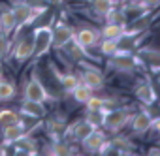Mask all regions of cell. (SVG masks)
<instances>
[{"mask_svg": "<svg viewBox=\"0 0 160 156\" xmlns=\"http://www.w3.org/2000/svg\"><path fill=\"white\" fill-rule=\"evenodd\" d=\"M141 64H143V62L139 60V56L134 55V53L128 51V49H119V51H115L113 55L108 56V62H106L108 70H113V71H117V73L134 71V70H138Z\"/></svg>", "mask_w": 160, "mask_h": 156, "instance_id": "cell-1", "label": "cell"}, {"mask_svg": "<svg viewBox=\"0 0 160 156\" xmlns=\"http://www.w3.org/2000/svg\"><path fill=\"white\" fill-rule=\"evenodd\" d=\"M132 113L126 107H113L109 111L104 113V120H102V128H106L111 134H119L124 126H128Z\"/></svg>", "mask_w": 160, "mask_h": 156, "instance_id": "cell-2", "label": "cell"}, {"mask_svg": "<svg viewBox=\"0 0 160 156\" xmlns=\"http://www.w3.org/2000/svg\"><path fill=\"white\" fill-rule=\"evenodd\" d=\"M12 12L15 15V21H17V30L30 25L34 19H38L42 13H45V8H34L30 6L28 2H15L12 6Z\"/></svg>", "mask_w": 160, "mask_h": 156, "instance_id": "cell-3", "label": "cell"}, {"mask_svg": "<svg viewBox=\"0 0 160 156\" xmlns=\"http://www.w3.org/2000/svg\"><path fill=\"white\" fill-rule=\"evenodd\" d=\"M32 41H34V55L32 58H42L51 51V27H36L32 32Z\"/></svg>", "mask_w": 160, "mask_h": 156, "instance_id": "cell-4", "label": "cell"}, {"mask_svg": "<svg viewBox=\"0 0 160 156\" xmlns=\"http://www.w3.org/2000/svg\"><path fill=\"white\" fill-rule=\"evenodd\" d=\"M73 27L64 21H58L55 27H51V49H62L73 38Z\"/></svg>", "mask_w": 160, "mask_h": 156, "instance_id": "cell-5", "label": "cell"}, {"mask_svg": "<svg viewBox=\"0 0 160 156\" xmlns=\"http://www.w3.org/2000/svg\"><path fill=\"white\" fill-rule=\"evenodd\" d=\"M128 124H130V128H132L136 134H145V132H149V130H158V128H160V122H158V120H152L145 109H143V111H138V113H132Z\"/></svg>", "mask_w": 160, "mask_h": 156, "instance_id": "cell-6", "label": "cell"}, {"mask_svg": "<svg viewBox=\"0 0 160 156\" xmlns=\"http://www.w3.org/2000/svg\"><path fill=\"white\" fill-rule=\"evenodd\" d=\"M25 100H32V102H47V100H49L47 89H45V85L38 79L36 73L30 75L28 83L25 85Z\"/></svg>", "mask_w": 160, "mask_h": 156, "instance_id": "cell-7", "label": "cell"}, {"mask_svg": "<svg viewBox=\"0 0 160 156\" xmlns=\"http://www.w3.org/2000/svg\"><path fill=\"white\" fill-rule=\"evenodd\" d=\"M108 141V137H106V134H104V130L102 128H94L87 137H83L81 141V147L85 149V152H91V154H98L100 152V149H102V145Z\"/></svg>", "mask_w": 160, "mask_h": 156, "instance_id": "cell-8", "label": "cell"}, {"mask_svg": "<svg viewBox=\"0 0 160 156\" xmlns=\"http://www.w3.org/2000/svg\"><path fill=\"white\" fill-rule=\"evenodd\" d=\"M134 96H136V100H138L139 104H143V105H151V104H154V102L158 100L156 89H154V85L149 83V81H139V83L136 85V89H134Z\"/></svg>", "mask_w": 160, "mask_h": 156, "instance_id": "cell-9", "label": "cell"}, {"mask_svg": "<svg viewBox=\"0 0 160 156\" xmlns=\"http://www.w3.org/2000/svg\"><path fill=\"white\" fill-rule=\"evenodd\" d=\"M12 55H13V58H15L17 64H25L28 58H32V55H34V41H32V36H27V38L19 40V41L15 43Z\"/></svg>", "mask_w": 160, "mask_h": 156, "instance_id": "cell-10", "label": "cell"}, {"mask_svg": "<svg viewBox=\"0 0 160 156\" xmlns=\"http://www.w3.org/2000/svg\"><path fill=\"white\" fill-rule=\"evenodd\" d=\"M79 81H81L83 85H87L89 89H92V90H100L106 85V77H104L102 70H98V68H87V70H83Z\"/></svg>", "mask_w": 160, "mask_h": 156, "instance_id": "cell-11", "label": "cell"}, {"mask_svg": "<svg viewBox=\"0 0 160 156\" xmlns=\"http://www.w3.org/2000/svg\"><path fill=\"white\" fill-rule=\"evenodd\" d=\"M73 40L81 45L83 49H92V47H98L100 34H98L94 28L83 27V28H79L77 32H73Z\"/></svg>", "mask_w": 160, "mask_h": 156, "instance_id": "cell-12", "label": "cell"}, {"mask_svg": "<svg viewBox=\"0 0 160 156\" xmlns=\"http://www.w3.org/2000/svg\"><path fill=\"white\" fill-rule=\"evenodd\" d=\"M19 113L27 119H43L47 115V109L43 105V102H32V100H23Z\"/></svg>", "mask_w": 160, "mask_h": 156, "instance_id": "cell-13", "label": "cell"}, {"mask_svg": "<svg viewBox=\"0 0 160 156\" xmlns=\"http://www.w3.org/2000/svg\"><path fill=\"white\" fill-rule=\"evenodd\" d=\"M23 135H27L21 120L15 122V124H8V126H2V141L4 145H13L17 139H21Z\"/></svg>", "mask_w": 160, "mask_h": 156, "instance_id": "cell-14", "label": "cell"}, {"mask_svg": "<svg viewBox=\"0 0 160 156\" xmlns=\"http://www.w3.org/2000/svg\"><path fill=\"white\" fill-rule=\"evenodd\" d=\"M13 149H15V154H25V156L38 154V143L30 135H23L21 139H17L13 143Z\"/></svg>", "mask_w": 160, "mask_h": 156, "instance_id": "cell-15", "label": "cell"}, {"mask_svg": "<svg viewBox=\"0 0 160 156\" xmlns=\"http://www.w3.org/2000/svg\"><path fill=\"white\" fill-rule=\"evenodd\" d=\"M92 130H94V128H92V126H91V124H89L85 119H81V120L73 122L72 126H66V134H64V135H68V134H70L73 139L81 141V139H83V137H87V135H89Z\"/></svg>", "mask_w": 160, "mask_h": 156, "instance_id": "cell-16", "label": "cell"}, {"mask_svg": "<svg viewBox=\"0 0 160 156\" xmlns=\"http://www.w3.org/2000/svg\"><path fill=\"white\" fill-rule=\"evenodd\" d=\"M0 30L8 36H12L17 30V21L12 8H2V12H0Z\"/></svg>", "mask_w": 160, "mask_h": 156, "instance_id": "cell-17", "label": "cell"}, {"mask_svg": "<svg viewBox=\"0 0 160 156\" xmlns=\"http://www.w3.org/2000/svg\"><path fill=\"white\" fill-rule=\"evenodd\" d=\"M62 49H64V53L68 55V58H72V60H77V62H79V60H83V58H91V55H89V49H83V47L79 45V43H77L73 38H72V40H70V41H68V43H66Z\"/></svg>", "mask_w": 160, "mask_h": 156, "instance_id": "cell-18", "label": "cell"}, {"mask_svg": "<svg viewBox=\"0 0 160 156\" xmlns=\"http://www.w3.org/2000/svg\"><path fill=\"white\" fill-rule=\"evenodd\" d=\"M139 56H141L139 60H141V62H147L152 71H158V49H156V47H152V45L143 47V49L139 51Z\"/></svg>", "mask_w": 160, "mask_h": 156, "instance_id": "cell-19", "label": "cell"}, {"mask_svg": "<svg viewBox=\"0 0 160 156\" xmlns=\"http://www.w3.org/2000/svg\"><path fill=\"white\" fill-rule=\"evenodd\" d=\"M45 130L51 137L60 139V135L66 134V122H64V119H47L45 120Z\"/></svg>", "mask_w": 160, "mask_h": 156, "instance_id": "cell-20", "label": "cell"}, {"mask_svg": "<svg viewBox=\"0 0 160 156\" xmlns=\"http://www.w3.org/2000/svg\"><path fill=\"white\" fill-rule=\"evenodd\" d=\"M98 34H100V38H104V40H119V38L124 34V27H121V25H111V23H106Z\"/></svg>", "mask_w": 160, "mask_h": 156, "instance_id": "cell-21", "label": "cell"}, {"mask_svg": "<svg viewBox=\"0 0 160 156\" xmlns=\"http://www.w3.org/2000/svg\"><path fill=\"white\" fill-rule=\"evenodd\" d=\"M91 8H92L94 15L106 17L115 8V2H113V0H91Z\"/></svg>", "mask_w": 160, "mask_h": 156, "instance_id": "cell-22", "label": "cell"}, {"mask_svg": "<svg viewBox=\"0 0 160 156\" xmlns=\"http://www.w3.org/2000/svg\"><path fill=\"white\" fill-rule=\"evenodd\" d=\"M57 77H58V81H60L64 92H68V94H72V90H73L79 83H81V81H79V77L73 75V73H57Z\"/></svg>", "mask_w": 160, "mask_h": 156, "instance_id": "cell-23", "label": "cell"}, {"mask_svg": "<svg viewBox=\"0 0 160 156\" xmlns=\"http://www.w3.org/2000/svg\"><path fill=\"white\" fill-rule=\"evenodd\" d=\"M47 152L53 154V156H70V154H73L72 147H70L68 143L60 141V139H55V141L49 145V150H47Z\"/></svg>", "mask_w": 160, "mask_h": 156, "instance_id": "cell-24", "label": "cell"}, {"mask_svg": "<svg viewBox=\"0 0 160 156\" xmlns=\"http://www.w3.org/2000/svg\"><path fill=\"white\" fill-rule=\"evenodd\" d=\"M92 94H94V90H92V89H89V87H87V85H83V83H79V85L72 90V96H73V100H75L77 104H85Z\"/></svg>", "mask_w": 160, "mask_h": 156, "instance_id": "cell-25", "label": "cell"}, {"mask_svg": "<svg viewBox=\"0 0 160 156\" xmlns=\"http://www.w3.org/2000/svg\"><path fill=\"white\" fill-rule=\"evenodd\" d=\"M13 96H15V85L4 77H0V102L13 100Z\"/></svg>", "mask_w": 160, "mask_h": 156, "instance_id": "cell-26", "label": "cell"}, {"mask_svg": "<svg viewBox=\"0 0 160 156\" xmlns=\"http://www.w3.org/2000/svg\"><path fill=\"white\" fill-rule=\"evenodd\" d=\"M98 45H100V53H102L104 56H109V55H113L115 51H119L117 40H104V38H100Z\"/></svg>", "mask_w": 160, "mask_h": 156, "instance_id": "cell-27", "label": "cell"}, {"mask_svg": "<svg viewBox=\"0 0 160 156\" xmlns=\"http://www.w3.org/2000/svg\"><path fill=\"white\" fill-rule=\"evenodd\" d=\"M19 113H15L13 109H2L0 111V126H8V124H15L19 122Z\"/></svg>", "mask_w": 160, "mask_h": 156, "instance_id": "cell-28", "label": "cell"}, {"mask_svg": "<svg viewBox=\"0 0 160 156\" xmlns=\"http://www.w3.org/2000/svg\"><path fill=\"white\" fill-rule=\"evenodd\" d=\"M106 21H108V23H111V25H121V27H124V25H126V15H124V12H122V10L113 8V10L106 15Z\"/></svg>", "mask_w": 160, "mask_h": 156, "instance_id": "cell-29", "label": "cell"}, {"mask_svg": "<svg viewBox=\"0 0 160 156\" xmlns=\"http://www.w3.org/2000/svg\"><path fill=\"white\" fill-rule=\"evenodd\" d=\"M85 120H87L92 128H102L104 113H102V111H91V109H87V113H85Z\"/></svg>", "mask_w": 160, "mask_h": 156, "instance_id": "cell-30", "label": "cell"}, {"mask_svg": "<svg viewBox=\"0 0 160 156\" xmlns=\"http://www.w3.org/2000/svg\"><path fill=\"white\" fill-rule=\"evenodd\" d=\"M10 53H12V41H10V36L0 30V60L6 58Z\"/></svg>", "mask_w": 160, "mask_h": 156, "instance_id": "cell-31", "label": "cell"}, {"mask_svg": "<svg viewBox=\"0 0 160 156\" xmlns=\"http://www.w3.org/2000/svg\"><path fill=\"white\" fill-rule=\"evenodd\" d=\"M87 109H91V111H102V107H104V98H100V96H91L85 104H83ZM104 113V111H102Z\"/></svg>", "mask_w": 160, "mask_h": 156, "instance_id": "cell-32", "label": "cell"}, {"mask_svg": "<svg viewBox=\"0 0 160 156\" xmlns=\"http://www.w3.org/2000/svg\"><path fill=\"white\" fill-rule=\"evenodd\" d=\"M138 2L145 8V10H149V12H152V10H156L158 8V4H160V0H138Z\"/></svg>", "mask_w": 160, "mask_h": 156, "instance_id": "cell-33", "label": "cell"}, {"mask_svg": "<svg viewBox=\"0 0 160 156\" xmlns=\"http://www.w3.org/2000/svg\"><path fill=\"white\" fill-rule=\"evenodd\" d=\"M147 154H151V156H156V154H160V150H158L156 147H152V149H151V150H149Z\"/></svg>", "mask_w": 160, "mask_h": 156, "instance_id": "cell-34", "label": "cell"}, {"mask_svg": "<svg viewBox=\"0 0 160 156\" xmlns=\"http://www.w3.org/2000/svg\"><path fill=\"white\" fill-rule=\"evenodd\" d=\"M0 156H6V150H4V147H0Z\"/></svg>", "mask_w": 160, "mask_h": 156, "instance_id": "cell-35", "label": "cell"}, {"mask_svg": "<svg viewBox=\"0 0 160 156\" xmlns=\"http://www.w3.org/2000/svg\"><path fill=\"white\" fill-rule=\"evenodd\" d=\"M0 77H2V62H0Z\"/></svg>", "mask_w": 160, "mask_h": 156, "instance_id": "cell-36", "label": "cell"}, {"mask_svg": "<svg viewBox=\"0 0 160 156\" xmlns=\"http://www.w3.org/2000/svg\"><path fill=\"white\" fill-rule=\"evenodd\" d=\"M81 2H89V0H81Z\"/></svg>", "mask_w": 160, "mask_h": 156, "instance_id": "cell-37", "label": "cell"}, {"mask_svg": "<svg viewBox=\"0 0 160 156\" xmlns=\"http://www.w3.org/2000/svg\"><path fill=\"white\" fill-rule=\"evenodd\" d=\"M113 2H119V0H113Z\"/></svg>", "mask_w": 160, "mask_h": 156, "instance_id": "cell-38", "label": "cell"}]
</instances>
